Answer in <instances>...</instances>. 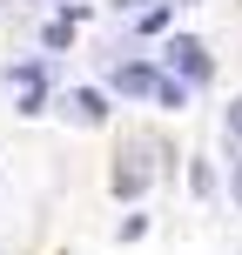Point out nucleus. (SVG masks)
<instances>
[{"label":"nucleus","mask_w":242,"mask_h":255,"mask_svg":"<svg viewBox=\"0 0 242 255\" xmlns=\"http://www.w3.org/2000/svg\"><path fill=\"white\" fill-rule=\"evenodd\" d=\"M168 61H182V67H189L195 81L209 74V54H202V40H168Z\"/></svg>","instance_id":"obj_1"},{"label":"nucleus","mask_w":242,"mask_h":255,"mask_svg":"<svg viewBox=\"0 0 242 255\" xmlns=\"http://www.w3.org/2000/svg\"><path fill=\"white\" fill-rule=\"evenodd\" d=\"M115 88H121V94H155V67H121Z\"/></svg>","instance_id":"obj_2"},{"label":"nucleus","mask_w":242,"mask_h":255,"mask_svg":"<svg viewBox=\"0 0 242 255\" xmlns=\"http://www.w3.org/2000/svg\"><path fill=\"white\" fill-rule=\"evenodd\" d=\"M155 101H162V108H182V101H189V88H175V81H155Z\"/></svg>","instance_id":"obj_3"},{"label":"nucleus","mask_w":242,"mask_h":255,"mask_svg":"<svg viewBox=\"0 0 242 255\" xmlns=\"http://www.w3.org/2000/svg\"><path fill=\"white\" fill-rule=\"evenodd\" d=\"M229 134H242V101H236V108H229Z\"/></svg>","instance_id":"obj_4"},{"label":"nucleus","mask_w":242,"mask_h":255,"mask_svg":"<svg viewBox=\"0 0 242 255\" xmlns=\"http://www.w3.org/2000/svg\"><path fill=\"white\" fill-rule=\"evenodd\" d=\"M236 195H242V168H236Z\"/></svg>","instance_id":"obj_5"}]
</instances>
